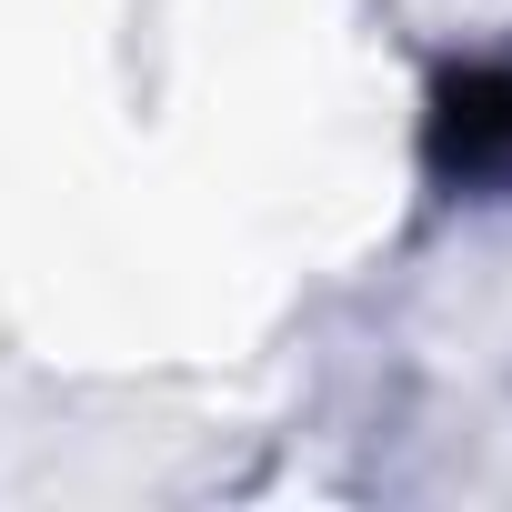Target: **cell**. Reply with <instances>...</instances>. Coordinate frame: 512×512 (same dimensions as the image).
<instances>
[{
	"label": "cell",
	"instance_id": "cell-1",
	"mask_svg": "<svg viewBox=\"0 0 512 512\" xmlns=\"http://www.w3.org/2000/svg\"><path fill=\"white\" fill-rule=\"evenodd\" d=\"M422 171L452 201H512V51H472L432 81Z\"/></svg>",
	"mask_w": 512,
	"mask_h": 512
}]
</instances>
